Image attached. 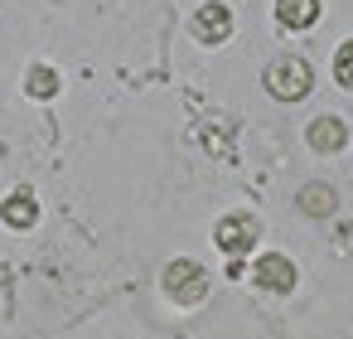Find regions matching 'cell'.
Instances as JSON below:
<instances>
[{"label": "cell", "mask_w": 353, "mask_h": 339, "mask_svg": "<svg viewBox=\"0 0 353 339\" xmlns=\"http://www.w3.org/2000/svg\"><path fill=\"white\" fill-rule=\"evenodd\" d=\"M310 88H314V73H310V64L300 54H285V59H276L266 68V93L281 97V102H300Z\"/></svg>", "instance_id": "6da1fadb"}, {"label": "cell", "mask_w": 353, "mask_h": 339, "mask_svg": "<svg viewBox=\"0 0 353 339\" xmlns=\"http://www.w3.org/2000/svg\"><path fill=\"white\" fill-rule=\"evenodd\" d=\"M160 286H165V296H170V300H179V305H199V300L208 296V271H203L199 262L179 257V262H170V267H165Z\"/></svg>", "instance_id": "7a4b0ae2"}, {"label": "cell", "mask_w": 353, "mask_h": 339, "mask_svg": "<svg viewBox=\"0 0 353 339\" xmlns=\"http://www.w3.org/2000/svg\"><path fill=\"white\" fill-rule=\"evenodd\" d=\"M256 238H261L256 213H228V218H218V228H213V242H218L228 257H242L247 247H256Z\"/></svg>", "instance_id": "3957f363"}, {"label": "cell", "mask_w": 353, "mask_h": 339, "mask_svg": "<svg viewBox=\"0 0 353 339\" xmlns=\"http://www.w3.org/2000/svg\"><path fill=\"white\" fill-rule=\"evenodd\" d=\"M252 281H256L261 291H271V296H285V291L295 286V262L281 257V252H261L256 267H252Z\"/></svg>", "instance_id": "277c9868"}, {"label": "cell", "mask_w": 353, "mask_h": 339, "mask_svg": "<svg viewBox=\"0 0 353 339\" xmlns=\"http://www.w3.org/2000/svg\"><path fill=\"white\" fill-rule=\"evenodd\" d=\"M228 35H232V10L218 6V0L199 6V15H194V39H199V44H223Z\"/></svg>", "instance_id": "5b68a950"}, {"label": "cell", "mask_w": 353, "mask_h": 339, "mask_svg": "<svg viewBox=\"0 0 353 339\" xmlns=\"http://www.w3.org/2000/svg\"><path fill=\"white\" fill-rule=\"evenodd\" d=\"M305 141H310L319 155H329V151H339V146L348 141V131H343V122H339V117H314V122H310V131H305Z\"/></svg>", "instance_id": "8992f818"}, {"label": "cell", "mask_w": 353, "mask_h": 339, "mask_svg": "<svg viewBox=\"0 0 353 339\" xmlns=\"http://www.w3.org/2000/svg\"><path fill=\"white\" fill-rule=\"evenodd\" d=\"M0 218H6L10 228H34V218H39V209H34V194H30V189H15V194H6V204H0Z\"/></svg>", "instance_id": "52a82bcc"}, {"label": "cell", "mask_w": 353, "mask_h": 339, "mask_svg": "<svg viewBox=\"0 0 353 339\" xmlns=\"http://www.w3.org/2000/svg\"><path fill=\"white\" fill-rule=\"evenodd\" d=\"M276 20L285 30H310L319 20V0H276Z\"/></svg>", "instance_id": "ba28073f"}, {"label": "cell", "mask_w": 353, "mask_h": 339, "mask_svg": "<svg viewBox=\"0 0 353 339\" xmlns=\"http://www.w3.org/2000/svg\"><path fill=\"white\" fill-rule=\"evenodd\" d=\"M300 209L314 213V218H329V213H334V189H329V184H305V189H300Z\"/></svg>", "instance_id": "9c48e42d"}, {"label": "cell", "mask_w": 353, "mask_h": 339, "mask_svg": "<svg viewBox=\"0 0 353 339\" xmlns=\"http://www.w3.org/2000/svg\"><path fill=\"white\" fill-rule=\"evenodd\" d=\"M25 93H30V97H39V102H49V97L59 93V73H54V68H30Z\"/></svg>", "instance_id": "30bf717a"}, {"label": "cell", "mask_w": 353, "mask_h": 339, "mask_svg": "<svg viewBox=\"0 0 353 339\" xmlns=\"http://www.w3.org/2000/svg\"><path fill=\"white\" fill-rule=\"evenodd\" d=\"M334 78H339V88L353 93V39L339 44V54H334Z\"/></svg>", "instance_id": "8fae6325"}]
</instances>
